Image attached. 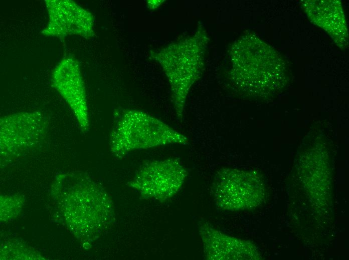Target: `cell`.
<instances>
[{"label": "cell", "mask_w": 349, "mask_h": 260, "mask_svg": "<svg viewBox=\"0 0 349 260\" xmlns=\"http://www.w3.org/2000/svg\"><path fill=\"white\" fill-rule=\"evenodd\" d=\"M48 122L38 112H22L1 118V150L27 148L40 144L47 138Z\"/></svg>", "instance_id": "277c9868"}, {"label": "cell", "mask_w": 349, "mask_h": 260, "mask_svg": "<svg viewBox=\"0 0 349 260\" xmlns=\"http://www.w3.org/2000/svg\"><path fill=\"white\" fill-rule=\"evenodd\" d=\"M209 40L201 26L192 36L150 54V58L161 66L167 78L177 117L181 122L189 90L202 74Z\"/></svg>", "instance_id": "6da1fadb"}, {"label": "cell", "mask_w": 349, "mask_h": 260, "mask_svg": "<svg viewBox=\"0 0 349 260\" xmlns=\"http://www.w3.org/2000/svg\"><path fill=\"white\" fill-rule=\"evenodd\" d=\"M211 191L216 205L228 211L254 208L263 202L266 194L262 181L256 174L231 168L217 172Z\"/></svg>", "instance_id": "3957f363"}, {"label": "cell", "mask_w": 349, "mask_h": 260, "mask_svg": "<svg viewBox=\"0 0 349 260\" xmlns=\"http://www.w3.org/2000/svg\"><path fill=\"white\" fill-rule=\"evenodd\" d=\"M188 143L186 136L147 112L122 108L114 110L110 144L117 156L133 150Z\"/></svg>", "instance_id": "7a4b0ae2"}, {"label": "cell", "mask_w": 349, "mask_h": 260, "mask_svg": "<svg viewBox=\"0 0 349 260\" xmlns=\"http://www.w3.org/2000/svg\"><path fill=\"white\" fill-rule=\"evenodd\" d=\"M161 0H149L147 2L148 6L150 8H155L162 2Z\"/></svg>", "instance_id": "9c48e42d"}, {"label": "cell", "mask_w": 349, "mask_h": 260, "mask_svg": "<svg viewBox=\"0 0 349 260\" xmlns=\"http://www.w3.org/2000/svg\"><path fill=\"white\" fill-rule=\"evenodd\" d=\"M57 2L59 4L58 10L49 2L50 15L63 18V20H50L49 24L62 20L63 22L50 28L51 29L45 30L46 32L50 30V34L52 35L67 20L64 36L67 34H76L89 38L93 36V18L90 12L73 2L57 0Z\"/></svg>", "instance_id": "ba28073f"}, {"label": "cell", "mask_w": 349, "mask_h": 260, "mask_svg": "<svg viewBox=\"0 0 349 260\" xmlns=\"http://www.w3.org/2000/svg\"><path fill=\"white\" fill-rule=\"evenodd\" d=\"M53 84L71 107L84 132L89 128V118L84 82L78 64L71 60L61 62L53 74Z\"/></svg>", "instance_id": "8992f818"}, {"label": "cell", "mask_w": 349, "mask_h": 260, "mask_svg": "<svg viewBox=\"0 0 349 260\" xmlns=\"http://www.w3.org/2000/svg\"><path fill=\"white\" fill-rule=\"evenodd\" d=\"M187 176V170L179 160L168 158L145 164L132 184L166 197L180 188Z\"/></svg>", "instance_id": "52a82bcc"}, {"label": "cell", "mask_w": 349, "mask_h": 260, "mask_svg": "<svg viewBox=\"0 0 349 260\" xmlns=\"http://www.w3.org/2000/svg\"><path fill=\"white\" fill-rule=\"evenodd\" d=\"M200 236L205 258L210 260H257L261 258L251 242L227 234L206 222H200Z\"/></svg>", "instance_id": "5b68a950"}]
</instances>
